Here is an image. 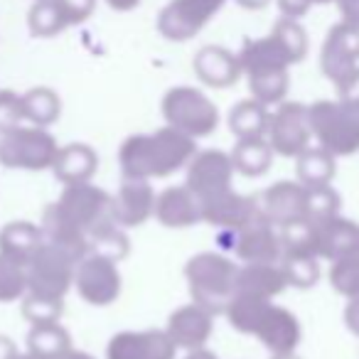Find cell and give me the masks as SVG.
<instances>
[{
  "instance_id": "obj_1",
  "label": "cell",
  "mask_w": 359,
  "mask_h": 359,
  "mask_svg": "<svg viewBox=\"0 0 359 359\" xmlns=\"http://www.w3.org/2000/svg\"><path fill=\"white\" fill-rule=\"evenodd\" d=\"M195 153V138L172 126H163L155 133H138L126 138L118 150V163L123 177L158 180L185 168Z\"/></svg>"
},
{
  "instance_id": "obj_2",
  "label": "cell",
  "mask_w": 359,
  "mask_h": 359,
  "mask_svg": "<svg viewBox=\"0 0 359 359\" xmlns=\"http://www.w3.org/2000/svg\"><path fill=\"white\" fill-rule=\"evenodd\" d=\"M185 278L192 303L202 305L212 315H224L226 305L236 295L239 266L215 251H202L185 264Z\"/></svg>"
},
{
  "instance_id": "obj_3",
  "label": "cell",
  "mask_w": 359,
  "mask_h": 359,
  "mask_svg": "<svg viewBox=\"0 0 359 359\" xmlns=\"http://www.w3.org/2000/svg\"><path fill=\"white\" fill-rule=\"evenodd\" d=\"M55 210L86 236L89 249L91 241L118 226L114 222V197L91 182L65 185L60 200L55 202Z\"/></svg>"
},
{
  "instance_id": "obj_4",
  "label": "cell",
  "mask_w": 359,
  "mask_h": 359,
  "mask_svg": "<svg viewBox=\"0 0 359 359\" xmlns=\"http://www.w3.org/2000/svg\"><path fill=\"white\" fill-rule=\"evenodd\" d=\"M310 128L318 145L332 155H352L359 150V101L325 99L308 106Z\"/></svg>"
},
{
  "instance_id": "obj_5",
  "label": "cell",
  "mask_w": 359,
  "mask_h": 359,
  "mask_svg": "<svg viewBox=\"0 0 359 359\" xmlns=\"http://www.w3.org/2000/svg\"><path fill=\"white\" fill-rule=\"evenodd\" d=\"M55 135L40 126H15L0 133V165L8 170H40L52 168L57 158Z\"/></svg>"
},
{
  "instance_id": "obj_6",
  "label": "cell",
  "mask_w": 359,
  "mask_h": 359,
  "mask_svg": "<svg viewBox=\"0 0 359 359\" xmlns=\"http://www.w3.org/2000/svg\"><path fill=\"white\" fill-rule=\"evenodd\" d=\"M163 116L165 123L195 140L212 135L219 126V109L195 86H172L163 96Z\"/></svg>"
},
{
  "instance_id": "obj_7",
  "label": "cell",
  "mask_w": 359,
  "mask_h": 359,
  "mask_svg": "<svg viewBox=\"0 0 359 359\" xmlns=\"http://www.w3.org/2000/svg\"><path fill=\"white\" fill-rule=\"evenodd\" d=\"M76 264L79 259L74 254L65 251L62 246L50 244V241H42V246L27 264V293L40 295V298L65 300V295L74 285Z\"/></svg>"
},
{
  "instance_id": "obj_8",
  "label": "cell",
  "mask_w": 359,
  "mask_h": 359,
  "mask_svg": "<svg viewBox=\"0 0 359 359\" xmlns=\"http://www.w3.org/2000/svg\"><path fill=\"white\" fill-rule=\"evenodd\" d=\"M219 241L244 264H278L283 256L278 231L261 212L241 229L219 231Z\"/></svg>"
},
{
  "instance_id": "obj_9",
  "label": "cell",
  "mask_w": 359,
  "mask_h": 359,
  "mask_svg": "<svg viewBox=\"0 0 359 359\" xmlns=\"http://www.w3.org/2000/svg\"><path fill=\"white\" fill-rule=\"evenodd\" d=\"M266 140L273 153L283 158H298L303 150H308L313 140L308 106L300 101H280L276 111H271Z\"/></svg>"
},
{
  "instance_id": "obj_10",
  "label": "cell",
  "mask_w": 359,
  "mask_h": 359,
  "mask_svg": "<svg viewBox=\"0 0 359 359\" xmlns=\"http://www.w3.org/2000/svg\"><path fill=\"white\" fill-rule=\"evenodd\" d=\"M226 0H170L158 15V32L170 42H187L197 37Z\"/></svg>"
},
{
  "instance_id": "obj_11",
  "label": "cell",
  "mask_w": 359,
  "mask_h": 359,
  "mask_svg": "<svg viewBox=\"0 0 359 359\" xmlns=\"http://www.w3.org/2000/svg\"><path fill=\"white\" fill-rule=\"evenodd\" d=\"M74 285L81 300H86L89 305L106 308V305L116 303V298L121 295L118 261L101 254H86L76 264Z\"/></svg>"
},
{
  "instance_id": "obj_12",
  "label": "cell",
  "mask_w": 359,
  "mask_h": 359,
  "mask_svg": "<svg viewBox=\"0 0 359 359\" xmlns=\"http://www.w3.org/2000/svg\"><path fill=\"white\" fill-rule=\"evenodd\" d=\"M320 69L334 86L359 69V30L337 22L327 30L320 50Z\"/></svg>"
},
{
  "instance_id": "obj_13",
  "label": "cell",
  "mask_w": 359,
  "mask_h": 359,
  "mask_svg": "<svg viewBox=\"0 0 359 359\" xmlns=\"http://www.w3.org/2000/svg\"><path fill=\"white\" fill-rule=\"evenodd\" d=\"M234 172L236 170L229 153H224V150H197L187 163L185 185L200 200H205V197L217 195L222 190H229Z\"/></svg>"
},
{
  "instance_id": "obj_14",
  "label": "cell",
  "mask_w": 359,
  "mask_h": 359,
  "mask_svg": "<svg viewBox=\"0 0 359 359\" xmlns=\"http://www.w3.org/2000/svg\"><path fill=\"white\" fill-rule=\"evenodd\" d=\"M200 207H202V222L217 226L219 231L241 229V226L249 224L261 212L259 197L239 195V192H234L231 187L200 200Z\"/></svg>"
},
{
  "instance_id": "obj_15",
  "label": "cell",
  "mask_w": 359,
  "mask_h": 359,
  "mask_svg": "<svg viewBox=\"0 0 359 359\" xmlns=\"http://www.w3.org/2000/svg\"><path fill=\"white\" fill-rule=\"evenodd\" d=\"M177 344L165 330H126L109 339L106 359H175Z\"/></svg>"
},
{
  "instance_id": "obj_16",
  "label": "cell",
  "mask_w": 359,
  "mask_h": 359,
  "mask_svg": "<svg viewBox=\"0 0 359 359\" xmlns=\"http://www.w3.org/2000/svg\"><path fill=\"white\" fill-rule=\"evenodd\" d=\"M305 195L308 187L300 185L298 180H280L269 190L261 192L259 210L273 226H285L293 222L305 219Z\"/></svg>"
},
{
  "instance_id": "obj_17",
  "label": "cell",
  "mask_w": 359,
  "mask_h": 359,
  "mask_svg": "<svg viewBox=\"0 0 359 359\" xmlns=\"http://www.w3.org/2000/svg\"><path fill=\"white\" fill-rule=\"evenodd\" d=\"M155 192L150 180L123 177L118 195L114 197V222L121 229L140 226L155 215Z\"/></svg>"
},
{
  "instance_id": "obj_18",
  "label": "cell",
  "mask_w": 359,
  "mask_h": 359,
  "mask_svg": "<svg viewBox=\"0 0 359 359\" xmlns=\"http://www.w3.org/2000/svg\"><path fill=\"white\" fill-rule=\"evenodd\" d=\"M254 337H259L271 354H285L298 349L303 332H300L298 318L290 310L269 303L264 315H261L259 325H256Z\"/></svg>"
},
{
  "instance_id": "obj_19",
  "label": "cell",
  "mask_w": 359,
  "mask_h": 359,
  "mask_svg": "<svg viewBox=\"0 0 359 359\" xmlns=\"http://www.w3.org/2000/svg\"><path fill=\"white\" fill-rule=\"evenodd\" d=\"M212 330H215V315L202 308V305L190 303L170 315L165 332L177 344V349L182 347L190 352V349L205 347L207 339L212 337Z\"/></svg>"
},
{
  "instance_id": "obj_20",
  "label": "cell",
  "mask_w": 359,
  "mask_h": 359,
  "mask_svg": "<svg viewBox=\"0 0 359 359\" xmlns=\"http://www.w3.org/2000/svg\"><path fill=\"white\" fill-rule=\"evenodd\" d=\"M315 251L318 259L339 261L344 256L359 254V224L337 215L315 224Z\"/></svg>"
},
{
  "instance_id": "obj_21",
  "label": "cell",
  "mask_w": 359,
  "mask_h": 359,
  "mask_svg": "<svg viewBox=\"0 0 359 359\" xmlns=\"http://www.w3.org/2000/svg\"><path fill=\"white\" fill-rule=\"evenodd\" d=\"M195 74L202 84L212 86V89H229L241 79L244 69H241L239 55L229 52L226 47L219 45H207L195 55Z\"/></svg>"
},
{
  "instance_id": "obj_22",
  "label": "cell",
  "mask_w": 359,
  "mask_h": 359,
  "mask_svg": "<svg viewBox=\"0 0 359 359\" xmlns=\"http://www.w3.org/2000/svg\"><path fill=\"white\" fill-rule=\"evenodd\" d=\"M155 217L168 229H187L202 222L200 197L187 185L168 187L155 200Z\"/></svg>"
},
{
  "instance_id": "obj_23",
  "label": "cell",
  "mask_w": 359,
  "mask_h": 359,
  "mask_svg": "<svg viewBox=\"0 0 359 359\" xmlns=\"http://www.w3.org/2000/svg\"><path fill=\"white\" fill-rule=\"evenodd\" d=\"M239 62L244 76H256V74H269V72H288L293 67L288 52L283 50V45L278 42V37L273 32H269L266 37H256V40H244L239 50Z\"/></svg>"
},
{
  "instance_id": "obj_24",
  "label": "cell",
  "mask_w": 359,
  "mask_h": 359,
  "mask_svg": "<svg viewBox=\"0 0 359 359\" xmlns=\"http://www.w3.org/2000/svg\"><path fill=\"white\" fill-rule=\"evenodd\" d=\"M99 168V155L86 143H69L57 150V158L52 163V172L62 185H76L89 182Z\"/></svg>"
},
{
  "instance_id": "obj_25",
  "label": "cell",
  "mask_w": 359,
  "mask_h": 359,
  "mask_svg": "<svg viewBox=\"0 0 359 359\" xmlns=\"http://www.w3.org/2000/svg\"><path fill=\"white\" fill-rule=\"evenodd\" d=\"M288 288L285 273L278 264H244L239 266V278H236V293L254 295V298L273 300Z\"/></svg>"
},
{
  "instance_id": "obj_26",
  "label": "cell",
  "mask_w": 359,
  "mask_h": 359,
  "mask_svg": "<svg viewBox=\"0 0 359 359\" xmlns=\"http://www.w3.org/2000/svg\"><path fill=\"white\" fill-rule=\"evenodd\" d=\"M42 241H45L42 226L32 224V222H11L0 229V254L27 266L35 251L42 246Z\"/></svg>"
},
{
  "instance_id": "obj_27",
  "label": "cell",
  "mask_w": 359,
  "mask_h": 359,
  "mask_svg": "<svg viewBox=\"0 0 359 359\" xmlns=\"http://www.w3.org/2000/svg\"><path fill=\"white\" fill-rule=\"evenodd\" d=\"M269 121L271 111L266 104L251 99H244L229 111V130L231 135H236V140L246 138H266L269 133Z\"/></svg>"
},
{
  "instance_id": "obj_28",
  "label": "cell",
  "mask_w": 359,
  "mask_h": 359,
  "mask_svg": "<svg viewBox=\"0 0 359 359\" xmlns=\"http://www.w3.org/2000/svg\"><path fill=\"white\" fill-rule=\"evenodd\" d=\"M330 150H325L323 145H310L308 150L295 158V175H298V182L305 187H320V185H330L337 172V165Z\"/></svg>"
},
{
  "instance_id": "obj_29",
  "label": "cell",
  "mask_w": 359,
  "mask_h": 359,
  "mask_svg": "<svg viewBox=\"0 0 359 359\" xmlns=\"http://www.w3.org/2000/svg\"><path fill=\"white\" fill-rule=\"evenodd\" d=\"M72 349V337L60 323L32 325L27 332V352L37 359H62Z\"/></svg>"
},
{
  "instance_id": "obj_30",
  "label": "cell",
  "mask_w": 359,
  "mask_h": 359,
  "mask_svg": "<svg viewBox=\"0 0 359 359\" xmlns=\"http://www.w3.org/2000/svg\"><path fill=\"white\" fill-rule=\"evenodd\" d=\"M231 163L234 170L246 177H261L269 172L271 160H273V148L266 138H246L236 140L234 150H231Z\"/></svg>"
},
{
  "instance_id": "obj_31",
  "label": "cell",
  "mask_w": 359,
  "mask_h": 359,
  "mask_svg": "<svg viewBox=\"0 0 359 359\" xmlns=\"http://www.w3.org/2000/svg\"><path fill=\"white\" fill-rule=\"evenodd\" d=\"M22 101V118L32 126L47 128L60 118L62 101L57 96V91H52L50 86H35V89L20 94Z\"/></svg>"
},
{
  "instance_id": "obj_32",
  "label": "cell",
  "mask_w": 359,
  "mask_h": 359,
  "mask_svg": "<svg viewBox=\"0 0 359 359\" xmlns=\"http://www.w3.org/2000/svg\"><path fill=\"white\" fill-rule=\"evenodd\" d=\"M27 27H30L32 37H57L60 32H65L67 20L62 15L57 0H32V8L27 11Z\"/></svg>"
},
{
  "instance_id": "obj_33",
  "label": "cell",
  "mask_w": 359,
  "mask_h": 359,
  "mask_svg": "<svg viewBox=\"0 0 359 359\" xmlns=\"http://www.w3.org/2000/svg\"><path fill=\"white\" fill-rule=\"evenodd\" d=\"M283 256H318L315 251V224L308 219L293 222L278 229Z\"/></svg>"
},
{
  "instance_id": "obj_34",
  "label": "cell",
  "mask_w": 359,
  "mask_h": 359,
  "mask_svg": "<svg viewBox=\"0 0 359 359\" xmlns=\"http://www.w3.org/2000/svg\"><path fill=\"white\" fill-rule=\"evenodd\" d=\"M246 81H249V91L256 101L266 106H278L288 94L290 74L288 72H269V74L246 76Z\"/></svg>"
},
{
  "instance_id": "obj_35",
  "label": "cell",
  "mask_w": 359,
  "mask_h": 359,
  "mask_svg": "<svg viewBox=\"0 0 359 359\" xmlns=\"http://www.w3.org/2000/svg\"><path fill=\"white\" fill-rule=\"evenodd\" d=\"M271 32L278 37V42L283 45V50L288 52L293 65H298V62L305 60L310 42H308V32H305V27L300 25V20L280 15L278 20H276V25L271 27Z\"/></svg>"
},
{
  "instance_id": "obj_36",
  "label": "cell",
  "mask_w": 359,
  "mask_h": 359,
  "mask_svg": "<svg viewBox=\"0 0 359 359\" xmlns=\"http://www.w3.org/2000/svg\"><path fill=\"white\" fill-rule=\"evenodd\" d=\"M337 215H339V195L332 185L308 187V195H305V219L313 222V224H320V222Z\"/></svg>"
},
{
  "instance_id": "obj_37",
  "label": "cell",
  "mask_w": 359,
  "mask_h": 359,
  "mask_svg": "<svg viewBox=\"0 0 359 359\" xmlns=\"http://www.w3.org/2000/svg\"><path fill=\"white\" fill-rule=\"evenodd\" d=\"M318 256H280V269L285 273L288 285L295 288H313L320 280Z\"/></svg>"
},
{
  "instance_id": "obj_38",
  "label": "cell",
  "mask_w": 359,
  "mask_h": 359,
  "mask_svg": "<svg viewBox=\"0 0 359 359\" xmlns=\"http://www.w3.org/2000/svg\"><path fill=\"white\" fill-rule=\"evenodd\" d=\"M27 293V266L0 254V303H13Z\"/></svg>"
},
{
  "instance_id": "obj_39",
  "label": "cell",
  "mask_w": 359,
  "mask_h": 359,
  "mask_svg": "<svg viewBox=\"0 0 359 359\" xmlns=\"http://www.w3.org/2000/svg\"><path fill=\"white\" fill-rule=\"evenodd\" d=\"M330 285H332L339 295H344L347 300L359 298V254L332 261V269H330Z\"/></svg>"
},
{
  "instance_id": "obj_40",
  "label": "cell",
  "mask_w": 359,
  "mask_h": 359,
  "mask_svg": "<svg viewBox=\"0 0 359 359\" xmlns=\"http://www.w3.org/2000/svg\"><path fill=\"white\" fill-rule=\"evenodd\" d=\"M62 310H65V300H52L40 298V295H22V318L30 325L40 323H60Z\"/></svg>"
},
{
  "instance_id": "obj_41",
  "label": "cell",
  "mask_w": 359,
  "mask_h": 359,
  "mask_svg": "<svg viewBox=\"0 0 359 359\" xmlns=\"http://www.w3.org/2000/svg\"><path fill=\"white\" fill-rule=\"evenodd\" d=\"M22 123H25V118H22L20 94H15L11 89H0V133Z\"/></svg>"
},
{
  "instance_id": "obj_42",
  "label": "cell",
  "mask_w": 359,
  "mask_h": 359,
  "mask_svg": "<svg viewBox=\"0 0 359 359\" xmlns=\"http://www.w3.org/2000/svg\"><path fill=\"white\" fill-rule=\"evenodd\" d=\"M62 15H65L67 25H81L86 22L96 11V0H57Z\"/></svg>"
},
{
  "instance_id": "obj_43",
  "label": "cell",
  "mask_w": 359,
  "mask_h": 359,
  "mask_svg": "<svg viewBox=\"0 0 359 359\" xmlns=\"http://www.w3.org/2000/svg\"><path fill=\"white\" fill-rule=\"evenodd\" d=\"M278 3V11L283 18H293V20H300L303 15H308L310 8L315 6H330L334 0H276Z\"/></svg>"
},
{
  "instance_id": "obj_44",
  "label": "cell",
  "mask_w": 359,
  "mask_h": 359,
  "mask_svg": "<svg viewBox=\"0 0 359 359\" xmlns=\"http://www.w3.org/2000/svg\"><path fill=\"white\" fill-rule=\"evenodd\" d=\"M339 13V22L352 30H359V0H334Z\"/></svg>"
},
{
  "instance_id": "obj_45",
  "label": "cell",
  "mask_w": 359,
  "mask_h": 359,
  "mask_svg": "<svg viewBox=\"0 0 359 359\" xmlns=\"http://www.w3.org/2000/svg\"><path fill=\"white\" fill-rule=\"evenodd\" d=\"M334 89H337V99L359 101V69L354 72V74H349L344 81H339Z\"/></svg>"
},
{
  "instance_id": "obj_46",
  "label": "cell",
  "mask_w": 359,
  "mask_h": 359,
  "mask_svg": "<svg viewBox=\"0 0 359 359\" xmlns=\"http://www.w3.org/2000/svg\"><path fill=\"white\" fill-rule=\"evenodd\" d=\"M344 325L349 332L359 337V298H352L344 308Z\"/></svg>"
},
{
  "instance_id": "obj_47",
  "label": "cell",
  "mask_w": 359,
  "mask_h": 359,
  "mask_svg": "<svg viewBox=\"0 0 359 359\" xmlns=\"http://www.w3.org/2000/svg\"><path fill=\"white\" fill-rule=\"evenodd\" d=\"M18 354L20 352H18L15 342L11 337H6V334H0V359H15Z\"/></svg>"
},
{
  "instance_id": "obj_48",
  "label": "cell",
  "mask_w": 359,
  "mask_h": 359,
  "mask_svg": "<svg viewBox=\"0 0 359 359\" xmlns=\"http://www.w3.org/2000/svg\"><path fill=\"white\" fill-rule=\"evenodd\" d=\"M106 6L116 13H130L140 6V0H106Z\"/></svg>"
},
{
  "instance_id": "obj_49",
  "label": "cell",
  "mask_w": 359,
  "mask_h": 359,
  "mask_svg": "<svg viewBox=\"0 0 359 359\" xmlns=\"http://www.w3.org/2000/svg\"><path fill=\"white\" fill-rule=\"evenodd\" d=\"M236 3H239L241 8H246V11H264L271 0H236Z\"/></svg>"
},
{
  "instance_id": "obj_50",
  "label": "cell",
  "mask_w": 359,
  "mask_h": 359,
  "mask_svg": "<svg viewBox=\"0 0 359 359\" xmlns=\"http://www.w3.org/2000/svg\"><path fill=\"white\" fill-rule=\"evenodd\" d=\"M185 359H217V354L210 352V349H205V347H200V349H190Z\"/></svg>"
},
{
  "instance_id": "obj_51",
  "label": "cell",
  "mask_w": 359,
  "mask_h": 359,
  "mask_svg": "<svg viewBox=\"0 0 359 359\" xmlns=\"http://www.w3.org/2000/svg\"><path fill=\"white\" fill-rule=\"evenodd\" d=\"M62 359H94V357H91V354H86V352H79V349H69V352H67Z\"/></svg>"
},
{
  "instance_id": "obj_52",
  "label": "cell",
  "mask_w": 359,
  "mask_h": 359,
  "mask_svg": "<svg viewBox=\"0 0 359 359\" xmlns=\"http://www.w3.org/2000/svg\"><path fill=\"white\" fill-rule=\"evenodd\" d=\"M271 359H300V357L295 352H285V354H273Z\"/></svg>"
},
{
  "instance_id": "obj_53",
  "label": "cell",
  "mask_w": 359,
  "mask_h": 359,
  "mask_svg": "<svg viewBox=\"0 0 359 359\" xmlns=\"http://www.w3.org/2000/svg\"><path fill=\"white\" fill-rule=\"evenodd\" d=\"M15 359H37V357H32V354L30 352H25V354H18V357Z\"/></svg>"
}]
</instances>
